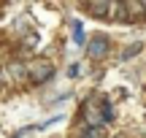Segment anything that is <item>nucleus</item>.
<instances>
[{"label": "nucleus", "mask_w": 146, "mask_h": 138, "mask_svg": "<svg viewBox=\"0 0 146 138\" xmlns=\"http://www.w3.org/2000/svg\"><path fill=\"white\" fill-rule=\"evenodd\" d=\"M87 5L95 16H106V11H108V0H87Z\"/></svg>", "instance_id": "5"}, {"label": "nucleus", "mask_w": 146, "mask_h": 138, "mask_svg": "<svg viewBox=\"0 0 146 138\" xmlns=\"http://www.w3.org/2000/svg\"><path fill=\"white\" fill-rule=\"evenodd\" d=\"M138 52H143V43H133V46L122 49V54H119V57H122V60H133Z\"/></svg>", "instance_id": "7"}, {"label": "nucleus", "mask_w": 146, "mask_h": 138, "mask_svg": "<svg viewBox=\"0 0 146 138\" xmlns=\"http://www.w3.org/2000/svg\"><path fill=\"white\" fill-rule=\"evenodd\" d=\"M27 73H30L33 81H38V84H43V81H49L54 76V62L46 57H35L33 62H27Z\"/></svg>", "instance_id": "1"}, {"label": "nucleus", "mask_w": 146, "mask_h": 138, "mask_svg": "<svg viewBox=\"0 0 146 138\" xmlns=\"http://www.w3.org/2000/svg\"><path fill=\"white\" fill-rule=\"evenodd\" d=\"M116 138H122V135H116Z\"/></svg>", "instance_id": "12"}, {"label": "nucleus", "mask_w": 146, "mask_h": 138, "mask_svg": "<svg viewBox=\"0 0 146 138\" xmlns=\"http://www.w3.org/2000/svg\"><path fill=\"white\" fill-rule=\"evenodd\" d=\"M108 11H111L108 19H116V22L127 19V3L125 0H108Z\"/></svg>", "instance_id": "3"}, {"label": "nucleus", "mask_w": 146, "mask_h": 138, "mask_svg": "<svg viewBox=\"0 0 146 138\" xmlns=\"http://www.w3.org/2000/svg\"><path fill=\"white\" fill-rule=\"evenodd\" d=\"M73 43H76V46L87 43V35H84V25L81 22H73Z\"/></svg>", "instance_id": "6"}, {"label": "nucleus", "mask_w": 146, "mask_h": 138, "mask_svg": "<svg viewBox=\"0 0 146 138\" xmlns=\"http://www.w3.org/2000/svg\"><path fill=\"white\" fill-rule=\"evenodd\" d=\"M8 73H11V79H22V76L27 73V65H22V62H14V65H8Z\"/></svg>", "instance_id": "8"}, {"label": "nucleus", "mask_w": 146, "mask_h": 138, "mask_svg": "<svg viewBox=\"0 0 146 138\" xmlns=\"http://www.w3.org/2000/svg\"><path fill=\"white\" fill-rule=\"evenodd\" d=\"M84 117H87L89 125H98V122H100V103L87 100V103H84Z\"/></svg>", "instance_id": "4"}, {"label": "nucleus", "mask_w": 146, "mask_h": 138, "mask_svg": "<svg viewBox=\"0 0 146 138\" xmlns=\"http://www.w3.org/2000/svg\"><path fill=\"white\" fill-rule=\"evenodd\" d=\"M141 3H143V5H146V0H141Z\"/></svg>", "instance_id": "11"}, {"label": "nucleus", "mask_w": 146, "mask_h": 138, "mask_svg": "<svg viewBox=\"0 0 146 138\" xmlns=\"http://www.w3.org/2000/svg\"><path fill=\"white\" fill-rule=\"evenodd\" d=\"M68 73L73 76V79H76V76H78V73H81V65H70V70H68Z\"/></svg>", "instance_id": "10"}, {"label": "nucleus", "mask_w": 146, "mask_h": 138, "mask_svg": "<svg viewBox=\"0 0 146 138\" xmlns=\"http://www.w3.org/2000/svg\"><path fill=\"white\" fill-rule=\"evenodd\" d=\"M103 122H114V111H111L108 100H103Z\"/></svg>", "instance_id": "9"}, {"label": "nucleus", "mask_w": 146, "mask_h": 138, "mask_svg": "<svg viewBox=\"0 0 146 138\" xmlns=\"http://www.w3.org/2000/svg\"><path fill=\"white\" fill-rule=\"evenodd\" d=\"M108 46H111V43H108V38H106V35H95L92 41L87 43V54L92 60H100V57L108 54Z\"/></svg>", "instance_id": "2"}]
</instances>
